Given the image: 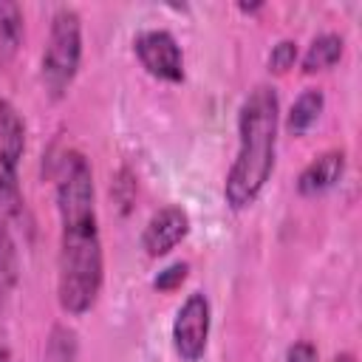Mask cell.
<instances>
[{"label": "cell", "instance_id": "15", "mask_svg": "<svg viewBox=\"0 0 362 362\" xmlns=\"http://www.w3.org/2000/svg\"><path fill=\"white\" fill-rule=\"evenodd\" d=\"M283 362H320V351H317L314 342H308V339H297V342H291V345L286 348Z\"/></svg>", "mask_w": 362, "mask_h": 362}, {"label": "cell", "instance_id": "10", "mask_svg": "<svg viewBox=\"0 0 362 362\" xmlns=\"http://www.w3.org/2000/svg\"><path fill=\"white\" fill-rule=\"evenodd\" d=\"M342 54H345V37L339 31H322L308 42L300 59V68L303 74H320V71L334 68L342 59Z\"/></svg>", "mask_w": 362, "mask_h": 362}, {"label": "cell", "instance_id": "1", "mask_svg": "<svg viewBox=\"0 0 362 362\" xmlns=\"http://www.w3.org/2000/svg\"><path fill=\"white\" fill-rule=\"evenodd\" d=\"M54 201L59 218L57 303L68 317H82L96 305L105 283L96 184L85 153L65 150L59 156Z\"/></svg>", "mask_w": 362, "mask_h": 362}, {"label": "cell", "instance_id": "13", "mask_svg": "<svg viewBox=\"0 0 362 362\" xmlns=\"http://www.w3.org/2000/svg\"><path fill=\"white\" fill-rule=\"evenodd\" d=\"M297 57H300V51H297V40L283 37V40H277V42L272 45L266 62H269V71H274V74H286V71L294 68Z\"/></svg>", "mask_w": 362, "mask_h": 362}, {"label": "cell", "instance_id": "9", "mask_svg": "<svg viewBox=\"0 0 362 362\" xmlns=\"http://www.w3.org/2000/svg\"><path fill=\"white\" fill-rule=\"evenodd\" d=\"M345 150L342 147H331V150H322L320 156H314L297 175V192L303 198H317L328 189H334L342 175H345Z\"/></svg>", "mask_w": 362, "mask_h": 362}, {"label": "cell", "instance_id": "14", "mask_svg": "<svg viewBox=\"0 0 362 362\" xmlns=\"http://www.w3.org/2000/svg\"><path fill=\"white\" fill-rule=\"evenodd\" d=\"M187 274H189V263L187 260H175V263H170L167 269H161L153 277V288H158V291H175L187 280Z\"/></svg>", "mask_w": 362, "mask_h": 362}, {"label": "cell", "instance_id": "3", "mask_svg": "<svg viewBox=\"0 0 362 362\" xmlns=\"http://www.w3.org/2000/svg\"><path fill=\"white\" fill-rule=\"evenodd\" d=\"M82 65V17L74 6H57L51 14L40 79L51 99H62Z\"/></svg>", "mask_w": 362, "mask_h": 362}, {"label": "cell", "instance_id": "16", "mask_svg": "<svg viewBox=\"0 0 362 362\" xmlns=\"http://www.w3.org/2000/svg\"><path fill=\"white\" fill-rule=\"evenodd\" d=\"M328 362H356V356L351 351H342V354H334Z\"/></svg>", "mask_w": 362, "mask_h": 362}, {"label": "cell", "instance_id": "6", "mask_svg": "<svg viewBox=\"0 0 362 362\" xmlns=\"http://www.w3.org/2000/svg\"><path fill=\"white\" fill-rule=\"evenodd\" d=\"M133 54L139 65L158 82L178 85L184 82V51L173 31L167 28H144L133 37Z\"/></svg>", "mask_w": 362, "mask_h": 362}, {"label": "cell", "instance_id": "4", "mask_svg": "<svg viewBox=\"0 0 362 362\" xmlns=\"http://www.w3.org/2000/svg\"><path fill=\"white\" fill-rule=\"evenodd\" d=\"M25 153V119L14 102L0 96V218L20 215L23 187L20 164Z\"/></svg>", "mask_w": 362, "mask_h": 362}, {"label": "cell", "instance_id": "2", "mask_svg": "<svg viewBox=\"0 0 362 362\" xmlns=\"http://www.w3.org/2000/svg\"><path fill=\"white\" fill-rule=\"evenodd\" d=\"M277 130L280 96L274 85L260 82L238 107V150L223 181V201L229 209H249L266 189L277 158Z\"/></svg>", "mask_w": 362, "mask_h": 362}, {"label": "cell", "instance_id": "5", "mask_svg": "<svg viewBox=\"0 0 362 362\" xmlns=\"http://www.w3.org/2000/svg\"><path fill=\"white\" fill-rule=\"evenodd\" d=\"M212 331V305L204 291H192L184 297L173 317V351L181 362H201L209 348Z\"/></svg>", "mask_w": 362, "mask_h": 362}, {"label": "cell", "instance_id": "17", "mask_svg": "<svg viewBox=\"0 0 362 362\" xmlns=\"http://www.w3.org/2000/svg\"><path fill=\"white\" fill-rule=\"evenodd\" d=\"M238 8H240V11H246V14H252V11H260V8H263V3H252V6H246V3H240Z\"/></svg>", "mask_w": 362, "mask_h": 362}, {"label": "cell", "instance_id": "7", "mask_svg": "<svg viewBox=\"0 0 362 362\" xmlns=\"http://www.w3.org/2000/svg\"><path fill=\"white\" fill-rule=\"evenodd\" d=\"M20 283V249L0 218V362H11V308Z\"/></svg>", "mask_w": 362, "mask_h": 362}, {"label": "cell", "instance_id": "8", "mask_svg": "<svg viewBox=\"0 0 362 362\" xmlns=\"http://www.w3.org/2000/svg\"><path fill=\"white\" fill-rule=\"evenodd\" d=\"M189 212L178 204H167L150 215L141 232V249L147 257H164L170 255L187 235H189Z\"/></svg>", "mask_w": 362, "mask_h": 362}, {"label": "cell", "instance_id": "12", "mask_svg": "<svg viewBox=\"0 0 362 362\" xmlns=\"http://www.w3.org/2000/svg\"><path fill=\"white\" fill-rule=\"evenodd\" d=\"M25 37V17L23 8L11 0H0V59H11Z\"/></svg>", "mask_w": 362, "mask_h": 362}, {"label": "cell", "instance_id": "11", "mask_svg": "<svg viewBox=\"0 0 362 362\" xmlns=\"http://www.w3.org/2000/svg\"><path fill=\"white\" fill-rule=\"evenodd\" d=\"M322 107H325V93L320 88H305L286 113V130L291 136H305L322 116Z\"/></svg>", "mask_w": 362, "mask_h": 362}]
</instances>
